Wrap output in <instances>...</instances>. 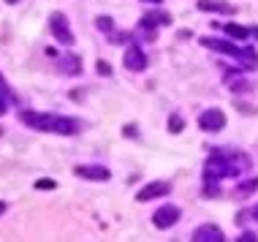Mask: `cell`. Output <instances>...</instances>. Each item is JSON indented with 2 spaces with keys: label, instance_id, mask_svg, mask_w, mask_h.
Masks as SVG:
<instances>
[{
  "label": "cell",
  "instance_id": "cell-1",
  "mask_svg": "<svg viewBox=\"0 0 258 242\" xmlns=\"http://www.w3.org/2000/svg\"><path fill=\"white\" fill-rule=\"evenodd\" d=\"M250 169V161L245 153L236 150H212L209 161L204 166V183H220L223 177H236Z\"/></svg>",
  "mask_w": 258,
  "mask_h": 242
},
{
  "label": "cell",
  "instance_id": "cell-2",
  "mask_svg": "<svg viewBox=\"0 0 258 242\" xmlns=\"http://www.w3.org/2000/svg\"><path fill=\"white\" fill-rule=\"evenodd\" d=\"M19 120L25 123V126L36 128V131H46V134H60V136H74L79 134L82 126L76 117H62V114H38V112H30V109H25L22 114H19Z\"/></svg>",
  "mask_w": 258,
  "mask_h": 242
},
{
  "label": "cell",
  "instance_id": "cell-3",
  "mask_svg": "<svg viewBox=\"0 0 258 242\" xmlns=\"http://www.w3.org/2000/svg\"><path fill=\"white\" fill-rule=\"evenodd\" d=\"M201 44L212 52H220V54H228V57H236L245 68H255L258 66V54L253 49H239V46L228 44V41H220V38H201Z\"/></svg>",
  "mask_w": 258,
  "mask_h": 242
},
{
  "label": "cell",
  "instance_id": "cell-4",
  "mask_svg": "<svg viewBox=\"0 0 258 242\" xmlns=\"http://www.w3.org/2000/svg\"><path fill=\"white\" fill-rule=\"evenodd\" d=\"M49 30H52V36L60 41V46H74V33H71V25H68V17L66 14H60V11H54L52 17H49Z\"/></svg>",
  "mask_w": 258,
  "mask_h": 242
},
{
  "label": "cell",
  "instance_id": "cell-5",
  "mask_svg": "<svg viewBox=\"0 0 258 242\" xmlns=\"http://www.w3.org/2000/svg\"><path fill=\"white\" fill-rule=\"evenodd\" d=\"M122 66L134 74L144 71V68H147V52H144L142 46H128V49L122 52Z\"/></svg>",
  "mask_w": 258,
  "mask_h": 242
},
{
  "label": "cell",
  "instance_id": "cell-6",
  "mask_svg": "<svg viewBox=\"0 0 258 242\" xmlns=\"http://www.w3.org/2000/svg\"><path fill=\"white\" fill-rule=\"evenodd\" d=\"M179 207L174 204H163L160 210H155V215H152V223H155V229H171L174 223L179 220Z\"/></svg>",
  "mask_w": 258,
  "mask_h": 242
},
{
  "label": "cell",
  "instance_id": "cell-7",
  "mask_svg": "<svg viewBox=\"0 0 258 242\" xmlns=\"http://www.w3.org/2000/svg\"><path fill=\"white\" fill-rule=\"evenodd\" d=\"M166 193H171V183H166V179L147 183L142 191L136 193V202H152V199H160V196H166Z\"/></svg>",
  "mask_w": 258,
  "mask_h": 242
},
{
  "label": "cell",
  "instance_id": "cell-8",
  "mask_svg": "<svg viewBox=\"0 0 258 242\" xmlns=\"http://www.w3.org/2000/svg\"><path fill=\"white\" fill-rule=\"evenodd\" d=\"M74 174L82 177V179H93V183H106V179H111V171L106 169V166H95V163H90V166H76Z\"/></svg>",
  "mask_w": 258,
  "mask_h": 242
},
{
  "label": "cell",
  "instance_id": "cell-9",
  "mask_svg": "<svg viewBox=\"0 0 258 242\" xmlns=\"http://www.w3.org/2000/svg\"><path fill=\"white\" fill-rule=\"evenodd\" d=\"M199 126L204 131H223L226 128V114H223V109H207L199 117Z\"/></svg>",
  "mask_w": 258,
  "mask_h": 242
},
{
  "label": "cell",
  "instance_id": "cell-10",
  "mask_svg": "<svg viewBox=\"0 0 258 242\" xmlns=\"http://www.w3.org/2000/svg\"><path fill=\"white\" fill-rule=\"evenodd\" d=\"M57 71L62 74V77H79L82 74V57L79 54H60Z\"/></svg>",
  "mask_w": 258,
  "mask_h": 242
},
{
  "label": "cell",
  "instance_id": "cell-11",
  "mask_svg": "<svg viewBox=\"0 0 258 242\" xmlns=\"http://www.w3.org/2000/svg\"><path fill=\"white\" fill-rule=\"evenodd\" d=\"M171 22V17H169V14H166V11H150L147 14V17H142V22H139V27H142V30L144 33H155V27L158 25H169ZM155 36H158V33H155Z\"/></svg>",
  "mask_w": 258,
  "mask_h": 242
},
{
  "label": "cell",
  "instance_id": "cell-12",
  "mask_svg": "<svg viewBox=\"0 0 258 242\" xmlns=\"http://www.w3.org/2000/svg\"><path fill=\"white\" fill-rule=\"evenodd\" d=\"M196 6L207 14H234L236 11L231 3H226V0H199Z\"/></svg>",
  "mask_w": 258,
  "mask_h": 242
},
{
  "label": "cell",
  "instance_id": "cell-13",
  "mask_svg": "<svg viewBox=\"0 0 258 242\" xmlns=\"http://www.w3.org/2000/svg\"><path fill=\"white\" fill-rule=\"evenodd\" d=\"M193 239H196V242H207V239H215V242H220V239H223V231L218 229V226L207 223V226H199V229L193 231Z\"/></svg>",
  "mask_w": 258,
  "mask_h": 242
},
{
  "label": "cell",
  "instance_id": "cell-14",
  "mask_svg": "<svg viewBox=\"0 0 258 242\" xmlns=\"http://www.w3.org/2000/svg\"><path fill=\"white\" fill-rule=\"evenodd\" d=\"M223 30H226L231 38H239V41L250 38V30H247V27H242V25H234V22H228L226 27H223Z\"/></svg>",
  "mask_w": 258,
  "mask_h": 242
},
{
  "label": "cell",
  "instance_id": "cell-15",
  "mask_svg": "<svg viewBox=\"0 0 258 242\" xmlns=\"http://www.w3.org/2000/svg\"><path fill=\"white\" fill-rule=\"evenodd\" d=\"M95 27L109 36V33H114V19H111V17H98V19H95Z\"/></svg>",
  "mask_w": 258,
  "mask_h": 242
},
{
  "label": "cell",
  "instance_id": "cell-16",
  "mask_svg": "<svg viewBox=\"0 0 258 242\" xmlns=\"http://www.w3.org/2000/svg\"><path fill=\"white\" fill-rule=\"evenodd\" d=\"M258 188V179H247L245 185H239V188H236V196H247V193H253Z\"/></svg>",
  "mask_w": 258,
  "mask_h": 242
},
{
  "label": "cell",
  "instance_id": "cell-17",
  "mask_svg": "<svg viewBox=\"0 0 258 242\" xmlns=\"http://www.w3.org/2000/svg\"><path fill=\"white\" fill-rule=\"evenodd\" d=\"M182 128H185V120H182V117H179V114L169 117V131H171V134H179V131H182Z\"/></svg>",
  "mask_w": 258,
  "mask_h": 242
},
{
  "label": "cell",
  "instance_id": "cell-18",
  "mask_svg": "<svg viewBox=\"0 0 258 242\" xmlns=\"http://www.w3.org/2000/svg\"><path fill=\"white\" fill-rule=\"evenodd\" d=\"M54 185H57V183H54V179H49V177H41L38 183H36V188H38V191H52Z\"/></svg>",
  "mask_w": 258,
  "mask_h": 242
},
{
  "label": "cell",
  "instance_id": "cell-19",
  "mask_svg": "<svg viewBox=\"0 0 258 242\" xmlns=\"http://www.w3.org/2000/svg\"><path fill=\"white\" fill-rule=\"evenodd\" d=\"M95 68H98L101 77H111V66L106 63V60H98V63H95Z\"/></svg>",
  "mask_w": 258,
  "mask_h": 242
},
{
  "label": "cell",
  "instance_id": "cell-20",
  "mask_svg": "<svg viewBox=\"0 0 258 242\" xmlns=\"http://www.w3.org/2000/svg\"><path fill=\"white\" fill-rule=\"evenodd\" d=\"M9 95H6V93H0V117H3L6 114V109H9Z\"/></svg>",
  "mask_w": 258,
  "mask_h": 242
},
{
  "label": "cell",
  "instance_id": "cell-21",
  "mask_svg": "<svg viewBox=\"0 0 258 242\" xmlns=\"http://www.w3.org/2000/svg\"><path fill=\"white\" fill-rule=\"evenodd\" d=\"M0 93H6V95H9L11 101L17 98V95H11V90H9V85H6V79H3V77H0Z\"/></svg>",
  "mask_w": 258,
  "mask_h": 242
},
{
  "label": "cell",
  "instance_id": "cell-22",
  "mask_svg": "<svg viewBox=\"0 0 258 242\" xmlns=\"http://www.w3.org/2000/svg\"><path fill=\"white\" fill-rule=\"evenodd\" d=\"M125 134H128V136H139V131H136V126H128V128H125Z\"/></svg>",
  "mask_w": 258,
  "mask_h": 242
},
{
  "label": "cell",
  "instance_id": "cell-23",
  "mask_svg": "<svg viewBox=\"0 0 258 242\" xmlns=\"http://www.w3.org/2000/svg\"><path fill=\"white\" fill-rule=\"evenodd\" d=\"M3 212H6V202H0V215H3Z\"/></svg>",
  "mask_w": 258,
  "mask_h": 242
},
{
  "label": "cell",
  "instance_id": "cell-24",
  "mask_svg": "<svg viewBox=\"0 0 258 242\" xmlns=\"http://www.w3.org/2000/svg\"><path fill=\"white\" fill-rule=\"evenodd\" d=\"M250 36H255V38H258V27H253V30H250Z\"/></svg>",
  "mask_w": 258,
  "mask_h": 242
},
{
  "label": "cell",
  "instance_id": "cell-25",
  "mask_svg": "<svg viewBox=\"0 0 258 242\" xmlns=\"http://www.w3.org/2000/svg\"><path fill=\"white\" fill-rule=\"evenodd\" d=\"M144 3H155L158 6V3H163V0H144Z\"/></svg>",
  "mask_w": 258,
  "mask_h": 242
},
{
  "label": "cell",
  "instance_id": "cell-26",
  "mask_svg": "<svg viewBox=\"0 0 258 242\" xmlns=\"http://www.w3.org/2000/svg\"><path fill=\"white\" fill-rule=\"evenodd\" d=\"M253 218L258 220V204H255V210H253Z\"/></svg>",
  "mask_w": 258,
  "mask_h": 242
},
{
  "label": "cell",
  "instance_id": "cell-27",
  "mask_svg": "<svg viewBox=\"0 0 258 242\" xmlns=\"http://www.w3.org/2000/svg\"><path fill=\"white\" fill-rule=\"evenodd\" d=\"M6 3H11V6H14V3H19V0H6Z\"/></svg>",
  "mask_w": 258,
  "mask_h": 242
}]
</instances>
